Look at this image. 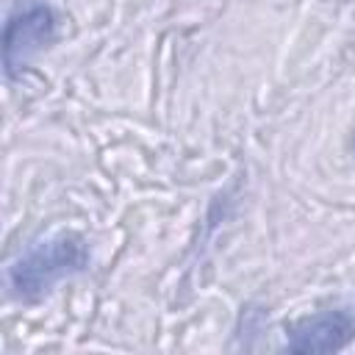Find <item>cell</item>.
<instances>
[{
	"instance_id": "6da1fadb",
	"label": "cell",
	"mask_w": 355,
	"mask_h": 355,
	"mask_svg": "<svg viewBox=\"0 0 355 355\" xmlns=\"http://www.w3.org/2000/svg\"><path fill=\"white\" fill-rule=\"evenodd\" d=\"M86 266H89V250L83 239L78 233L61 230L33 241L8 266V286L22 300H36L64 277L80 275Z\"/></svg>"
},
{
	"instance_id": "3957f363",
	"label": "cell",
	"mask_w": 355,
	"mask_h": 355,
	"mask_svg": "<svg viewBox=\"0 0 355 355\" xmlns=\"http://www.w3.org/2000/svg\"><path fill=\"white\" fill-rule=\"evenodd\" d=\"M352 333H355V324H352L349 313L324 311V313L302 319L291 330V338L286 347L291 352H333V349L347 347Z\"/></svg>"
},
{
	"instance_id": "7a4b0ae2",
	"label": "cell",
	"mask_w": 355,
	"mask_h": 355,
	"mask_svg": "<svg viewBox=\"0 0 355 355\" xmlns=\"http://www.w3.org/2000/svg\"><path fill=\"white\" fill-rule=\"evenodd\" d=\"M55 36V11L47 3H25L19 6L8 22L3 36V61L6 72L14 75L22 69L36 53H42Z\"/></svg>"
}]
</instances>
